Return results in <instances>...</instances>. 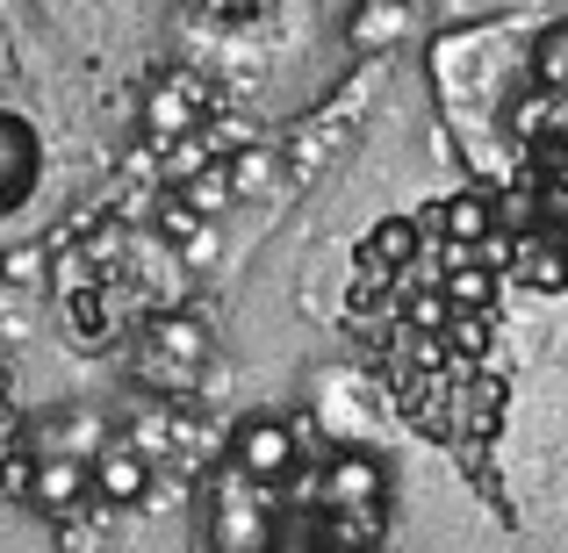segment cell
Here are the masks:
<instances>
[{"label": "cell", "instance_id": "6", "mask_svg": "<svg viewBox=\"0 0 568 553\" xmlns=\"http://www.w3.org/2000/svg\"><path fill=\"white\" fill-rule=\"evenodd\" d=\"M532 80L555 86V94H568V22L540 29V43H532Z\"/></svg>", "mask_w": 568, "mask_h": 553}, {"label": "cell", "instance_id": "8", "mask_svg": "<svg viewBox=\"0 0 568 553\" xmlns=\"http://www.w3.org/2000/svg\"><path fill=\"white\" fill-rule=\"evenodd\" d=\"M454 231H483V202H454Z\"/></svg>", "mask_w": 568, "mask_h": 553}, {"label": "cell", "instance_id": "2", "mask_svg": "<svg viewBox=\"0 0 568 553\" xmlns=\"http://www.w3.org/2000/svg\"><path fill=\"white\" fill-rule=\"evenodd\" d=\"M295 453H303V439H295L281 417H252L231 439V468L245 474V482H281V474L295 468Z\"/></svg>", "mask_w": 568, "mask_h": 553}, {"label": "cell", "instance_id": "1", "mask_svg": "<svg viewBox=\"0 0 568 553\" xmlns=\"http://www.w3.org/2000/svg\"><path fill=\"white\" fill-rule=\"evenodd\" d=\"M209 546L216 553H274V503L237 468L223 474L216 496H209Z\"/></svg>", "mask_w": 568, "mask_h": 553}, {"label": "cell", "instance_id": "4", "mask_svg": "<svg viewBox=\"0 0 568 553\" xmlns=\"http://www.w3.org/2000/svg\"><path fill=\"white\" fill-rule=\"evenodd\" d=\"M382 460L375 453H338L332 468H324V503L332 511H375L382 503Z\"/></svg>", "mask_w": 568, "mask_h": 553}, {"label": "cell", "instance_id": "3", "mask_svg": "<svg viewBox=\"0 0 568 553\" xmlns=\"http://www.w3.org/2000/svg\"><path fill=\"white\" fill-rule=\"evenodd\" d=\"M37 173H43V144H37V130H29L22 115L0 109V208H22V202H29V187H37Z\"/></svg>", "mask_w": 568, "mask_h": 553}, {"label": "cell", "instance_id": "5", "mask_svg": "<svg viewBox=\"0 0 568 553\" xmlns=\"http://www.w3.org/2000/svg\"><path fill=\"white\" fill-rule=\"evenodd\" d=\"M29 489H37V503H51V511H58V503H72L87 489V468H80V460H37Z\"/></svg>", "mask_w": 568, "mask_h": 553}, {"label": "cell", "instance_id": "7", "mask_svg": "<svg viewBox=\"0 0 568 553\" xmlns=\"http://www.w3.org/2000/svg\"><path fill=\"white\" fill-rule=\"evenodd\" d=\"M101 489L130 503V496H138V489H144V460H138V453H115L109 468H101Z\"/></svg>", "mask_w": 568, "mask_h": 553}]
</instances>
